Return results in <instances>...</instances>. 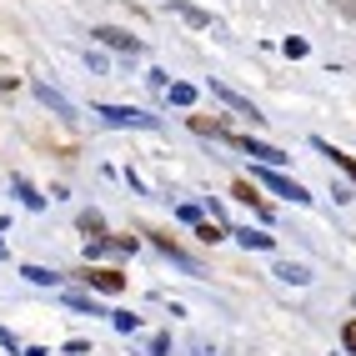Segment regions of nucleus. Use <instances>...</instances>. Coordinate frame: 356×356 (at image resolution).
I'll return each mask as SVG.
<instances>
[{
	"label": "nucleus",
	"instance_id": "5",
	"mask_svg": "<svg viewBox=\"0 0 356 356\" xmlns=\"http://www.w3.org/2000/svg\"><path fill=\"white\" fill-rule=\"evenodd\" d=\"M276 276H281V281H291V286H306V281H312V271H306V266H291V261H281Z\"/></svg>",
	"mask_w": 356,
	"mask_h": 356
},
{
	"label": "nucleus",
	"instance_id": "1",
	"mask_svg": "<svg viewBox=\"0 0 356 356\" xmlns=\"http://www.w3.org/2000/svg\"><path fill=\"white\" fill-rule=\"evenodd\" d=\"M256 181L261 186H271V191H281V196H291V201H312V196H306V186H296V181H286V176H276V171H256Z\"/></svg>",
	"mask_w": 356,
	"mask_h": 356
},
{
	"label": "nucleus",
	"instance_id": "6",
	"mask_svg": "<svg viewBox=\"0 0 356 356\" xmlns=\"http://www.w3.org/2000/svg\"><path fill=\"white\" fill-rule=\"evenodd\" d=\"M316 146H321V151H326V156H331V161H337V165H341V171H346L351 181H356V161H351L346 151H337V146H326V140H316Z\"/></svg>",
	"mask_w": 356,
	"mask_h": 356
},
{
	"label": "nucleus",
	"instance_id": "4",
	"mask_svg": "<svg viewBox=\"0 0 356 356\" xmlns=\"http://www.w3.org/2000/svg\"><path fill=\"white\" fill-rule=\"evenodd\" d=\"M101 115H111L115 126H151V115H140V111H121V106H106Z\"/></svg>",
	"mask_w": 356,
	"mask_h": 356
},
{
	"label": "nucleus",
	"instance_id": "9",
	"mask_svg": "<svg viewBox=\"0 0 356 356\" xmlns=\"http://www.w3.org/2000/svg\"><path fill=\"white\" fill-rule=\"evenodd\" d=\"M236 236H241V246H256V251H271V236H261V231H236Z\"/></svg>",
	"mask_w": 356,
	"mask_h": 356
},
{
	"label": "nucleus",
	"instance_id": "8",
	"mask_svg": "<svg viewBox=\"0 0 356 356\" xmlns=\"http://www.w3.org/2000/svg\"><path fill=\"white\" fill-rule=\"evenodd\" d=\"M236 196H241L246 206H256V211H261V216H266V201H261V196H256V186H246V181H236Z\"/></svg>",
	"mask_w": 356,
	"mask_h": 356
},
{
	"label": "nucleus",
	"instance_id": "2",
	"mask_svg": "<svg viewBox=\"0 0 356 356\" xmlns=\"http://www.w3.org/2000/svg\"><path fill=\"white\" fill-rule=\"evenodd\" d=\"M86 281H90V286H96V291H126V276L121 271H86Z\"/></svg>",
	"mask_w": 356,
	"mask_h": 356
},
{
	"label": "nucleus",
	"instance_id": "3",
	"mask_svg": "<svg viewBox=\"0 0 356 356\" xmlns=\"http://www.w3.org/2000/svg\"><path fill=\"white\" fill-rule=\"evenodd\" d=\"M241 146H246L256 161H266V165H281V161H286V156H281L276 146H261V140H251V136H241Z\"/></svg>",
	"mask_w": 356,
	"mask_h": 356
},
{
	"label": "nucleus",
	"instance_id": "7",
	"mask_svg": "<svg viewBox=\"0 0 356 356\" xmlns=\"http://www.w3.org/2000/svg\"><path fill=\"white\" fill-rule=\"evenodd\" d=\"M106 45H121V51H136V35H126V31H96Z\"/></svg>",
	"mask_w": 356,
	"mask_h": 356
},
{
	"label": "nucleus",
	"instance_id": "10",
	"mask_svg": "<svg viewBox=\"0 0 356 356\" xmlns=\"http://www.w3.org/2000/svg\"><path fill=\"white\" fill-rule=\"evenodd\" d=\"M341 341H346V351H356V321H346V326H341Z\"/></svg>",
	"mask_w": 356,
	"mask_h": 356
}]
</instances>
